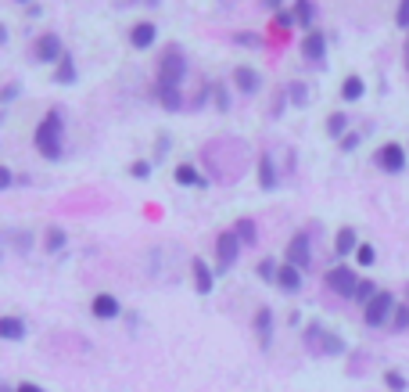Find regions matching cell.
Listing matches in <instances>:
<instances>
[{
  "label": "cell",
  "mask_w": 409,
  "mask_h": 392,
  "mask_svg": "<svg viewBox=\"0 0 409 392\" xmlns=\"http://www.w3.org/2000/svg\"><path fill=\"white\" fill-rule=\"evenodd\" d=\"M65 137H69V122H65V108L51 105L40 115L36 130H33V148L40 158L47 162H61L65 158Z\"/></svg>",
  "instance_id": "6da1fadb"
},
{
  "label": "cell",
  "mask_w": 409,
  "mask_h": 392,
  "mask_svg": "<svg viewBox=\"0 0 409 392\" xmlns=\"http://www.w3.org/2000/svg\"><path fill=\"white\" fill-rule=\"evenodd\" d=\"M258 4H262V8L269 11V15H276V11H284V8H287L284 0H258Z\"/></svg>",
  "instance_id": "bcb514c9"
},
{
  "label": "cell",
  "mask_w": 409,
  "mask_h": 392,
  "mask_svg": "<svg viewBox=\"0 0 409 392\" xmlns=\"http://www.w3.org/2000/svg\"><path fill=\"white\" fill-rule=\"evenodd\" d=\"M406 148H402V144H395V140H387V144H381V148H377V155H374V162H377V166L384 170V173H402L406 170Z\"/></svg>",
  "instance_id": "8fae6325"
},
{
  "label": "cell",
  "mask_w": 409,
  "mask_h": 392,
  "mask_svg": "<svg viewBox=\"0 0 409 392\" xmlns=\"http://www.w3.org/2000/svg\"><path fill=\"white\" fill-rule=\"evenodd\" d=\"M241 249H244V245L237 241L233 231H219V234H215V274H230L237 266V259H241Z\"/></svg>",
  "instance_id": "5b68a950"
},
{
  "label": "cell",
  "mask_w": 409,
  "mask_h": 392,
  "mask_svg": "<svg viewBox=\"0 0 409 392\" xmlns=\"http://www.w3.org/2000/svg\"><path fill=\"white\" fill-rule=\"evenodd\" d=\"M18 94H22V83H18V79H8V83L0 87V108L15 105V101H18Z\"/></svg>",
  "instance_id": "e575fe53"
},
{
  "label": "cell",
  "mask_w": 409,
  "mask_h": 392,
  "mask_svg": "<svg viewBox=\"0 0 409 392\" xmlns=\"http://www.w3.org/2000/svg\"><path fill=\"white\" fill-rule=\"evenodd\" d=\"M29 54H33V61L36 65H58V61L69 54V47H65V40H61V33H54V29H47V33H40L36 40H33V47H29Z\"/></svg>",
  "instance_id": "277c9868"
},
{
  "label": "cell",
  "mask_w": 409,
  "mask_h": 392,
  "mask_svg": "<svg viewBox=\"0 0 409 392\" xmlns=\"http://www.w3.org/2000/svg\"><path fill=\"white\" fill-rule=\"evenodd\" d=\"M359 144H362V133H356V130H349V133H344V137L337 140V148H341L344 155H352V152L359 148Z\"/></svg>",
  "instance_id": "ab89813d"
},
{
  "label": "cell",
  "mask_w": 409,
  "mask_h": 392,
  "mask_svg": "<svg viewBox=\"0 0 409 392\" xmlns=\"http://www.w3.org/2000/svg\"><path fill=\"white\" fill-rule=\"evenodd\" d=\"M129 47L133 51H151L158 44V22H151V18H140L137 26H129Z\"/></svg>",
  "instance_id": "4fadbf2b"
},
{
  "label": "cell",
  "mask_w": 409,
  "mask_h": 392,
  "mask_svg": "<svg viewBox=\"0 0 409 392\" xmlns=\"http://www.w3.org/2000/svg\"><path fill=\"white\" fill-rule=\"evenodd\" d=\"M187 97L183 87H165V83H155V101H158V108H165L169 115H176V112H187Z\"/></svg>",
  "instance_id": "9a60e30c"
},
{
  "label": "cell",
  "mask_w": 409,
  "mask_h": 392,
  "mask_svg": "<svg viewBox=\"0 0 409 392\" xmlns=\"http://www.w3.org/2000/svg\"><path fill=\"white\" fill-rule=\"evenodd\" d=\"M374 259H377V249H374L370 241H362L359 249H356V263L359 266H374Z\"/></svg>",
  "instance_id": "74e56055"
},
{
  "label": "cell",
  "mask_w": 409,
  "mask_h": 392,
  "mask_svg": "<svg viewBox=\"0 0 409 392\" xmlns=\"http://www.w3.org/2000/svg\"><path fill=\"white\" fill-rule=\"evenodd\" d=\"M15 249H18V252H29V249H33V234H29V231L15 234Z\"/></svg>",
  "instance_id": "f6af8a7d"
},
{
  "label": "cell",
  "mask_w": 409,
  "mask_h": 392,
  "mask_svg": "<svg viewBox=\"0 0 409 392\" xmlns=\"http://www.w3.org/2000/svg\"><path fill=\"white\" fill-rule=\"evenodd\" d=\"M287 108H291V101H287V90L280 87V90L273 94V105H269V119H280V115H284Z\"/></svg>",
  "instance_id": "d590c367"
},
{
  "label": "cell",
  "mask_w": 409,
  "mask_h": 392,
  "mask_svg": "<svg viewBox=\"0 0 409 392\" xmlns=\"http://www.w3.org/2000/svg\"><path fill=\"white\" fill-rule=\"evenodd\" d=\"M233 44H237V47H244V51H262V47H266V40L258 36V33H248V29H244V33H233Z\"/></svg>",
  "instance_id": "d6a6232c"
},
{
  "label": "cell",
  "mask_w": 409,
  "mask_h": 392,
  "mask_svg": "<svg viewBox=\"0 0 409 392\" xmlns=\"http://www.w3.org/2000/svg\"><path fill=\"white\" fill-rule=\"evenodd\" d=\"M392 327H395V332H406V327H409V306H395V313H392Z\"/></svg>",
  "instance_id": "b9f144b4"
},
{
  "label": "cell",
  "mask_w": 409,
  "mask_h": 392,
  "mask_svg": "<svg viewBox=\"0 0 409 392\" xmlns=\"http://www.w3.org/2000/svg\"><path fill=\"white\" fill-rule=\"evenodd\" d=\"M284 90H287L291 108H309L312 105V90H309V83H301V79H291Z\"/></svg>",
  "instance_id": "cb8c5ba5"
},
{
  "label": "cell",
  "mask_w": 409,
  "mask_h": 392,
  "mask_svg": "<svg viewBox=\"0 0 409 392\" xmlns=\"http://www.w3.org/2000/svg\"><path fill=\"white\" fill-rule=\"evenodd\" d=\"M344 133H349V115H344V112H331L327 115V137L341 140Z\"/></svg>",
  "instance_id": "f546056e"
},
{
  "label": "cell",
  "mask_w": 409,
  "mask_h": 392,
  "mask_svg": "<svg viewBox=\"0 0 409 392\" xmlns=\"http://www.w3.org/2000/svg\"><path fill=\"white\" fill-rule=\"evenodd\" d=\"M15 392H43V389H40V385H33V382H22Z\"/></svg>",
  "instance_id": "681fc988"
},
{
  "label": "cell",
  "mask_w": 409,
  "mask_h": 392,
  "mask_svg": "<svg viewBox=\"0 0 409 392\" xmlns=\"http://www.w3.org/2000/svg\"><path fill=\"white\" fill-rule=\"evenodd\" d=\"M255 180H258V188H262V191H276L280 188V170H276L273 152H258V158H255Z\"/></svg>",
  "instance_id": "7c38bea8"
},
{
  "label": "cell",
  "mask_w": 409,
  "mask_h": 392,
  "mask_svg": "<svg viewBox=\"0 0 409 392\" xmlns=\"http://www.w3.org/2000/svg\"><path fill=\"white\" fill-rule=\"evenodd\" d=\"M276 288H280V292H287V295H298V292H301V270H298V266H291V263H280Z\"/></svg>",
  "instance_id": "44dd1931"
},
{
  "label": "cell",
  "mask_w": 409,
  "mask_h": 392,
  "mask_svg": "<svg viewBox=\"0 0 409 392\" xmlns=\"http://www.w3.org/2000/svg\"><path fill=\"white\" fill-rule=\"evenodd\" d=\"M126 173L133 177V180H151V173H155V162H151V158H133L126 166Z\"/></svg>",
  "instance_id": "4dcf8cb0"
},
{
  "label": "cell",
  "mask_w": 409,
  "mask_h": 392,
  "mask_svg": "<svg viewBox=\"0 0 409 392\" xmlns=\"http://www.w3.org/2000/svg\"><path fill=\"white\" fill-rule=\"evenodd\" d=\"M212 105H215V112H223V115L233 108V94H230L226 83H212Z\"/></svg>",
  "instance_id": "f1b7e54d"
},
{
  "label": "cell",
  "mask_w": 409,
  "mask_h": 392,
  "mask_svg": "<svg viewBox=\"0 0 409 392\" xmlns=\"http://www.w3.org/2000/svg\"><path fill=\"white\" fill-rule=\"evenodd\" d=\"M140 4H144V0H115L119 11H126V8H140Z\"/></svg>",
  "instance_id": "7dc6e473"
},
{
  "label": "cell",
  "mask_w": 409,
  "mask_h": 392,
  "mask_svg": "<svg viewBox=\"0 0 409 392\" xmlns=\"http://www.w3.org/2000/svg\"><path fill=\"white\" fill-rule=\"evenodd\" d=\"M230 231L237 234V241H241V245H255V241H258V223H255L251 216H237Z\"/></svg>",
  "instance_id": "484cf974"
},
{
  "label": "cell",
  "mask_w": 409,
  "mask_h": 392,
  "mask_svg": "<svg viewBox=\"0 0 409 392\" xmlns=\"http://www.w3.org/2000/svg\"><path fill=\"white\" fill-rule=\"evenodd\" d=\"M190 76V61H187V51L183 44H176V40H169L165 51L158 54L155 61V83H165V87H183Z\"/></svg>",
  "instance_id": "7a4b0ae2"
},
{
  "label": "cell",
  "mask_w": 409,
  "mask_h": 392,
  "mask_svg": "<svg viewBox=\"0 0 409 392\" xmlns=\"http://www.w3.org/2000/svg\"><path fill=\"white\" fill-rule=\"evenodd\" d=\"M172 180H176L180 188H190V191H208V183H212L194 162H176V166H172Z\"/></svg>",
  "instance_id": "5bb4252c"
},
{
  "label": "cell",
  "mask_w": 409,
  "mask_h": 392,
  "mask_svg": "<svg viewBox=\"0 0 409 392\" xmlns=\"http://www.w3.org/2000/svg\"><path fill=\"white\" fill-rule=\"evenodd\" d=\"M306 349L309 353H316V357H341L344 353V338L341 335H334L327 324H319V320H309V327H306Z\"/></svg>",
  "instance_id": "3957f363"
},
{
  "label": "cell",
  "mask_w": 409,
  "mask_h": 392,
  "mask_svg": "<svg viewBox=\"0 0 409 392\" xmlns=\"http://www.w3.org/2000/svg\"><path fill=\"white\" fill-rule=\"evenodd\" d=\"M284 263L298 266L301 274H306L309 266H312V238H309V231H298V234H291L287 249H284Z\"/></svg>",
  "instance_id": "52a82bcc"
},
{
  "label": "cell",
  "mask_w": 409,
  "mask_h": 392,
  "mask_svg": "<svg viewBox=\"0 0 409 392\" xmlns=\"http://www.w3.org/2000/svg\"><path fill=\"white\" fill-rule=\"evenodd\" d=\"M395 26L409 29V0H399V11H395Z\"/></svg>",
  "instance_id": "ee69618b"
},
{
  "label": "cell",
  "mask_w": 409,
  "mask_h": 392,
  "mask_svg": "<svg viewBox=\"0 0 409 392\" xmlns=\"http://www.w3.org/2000/svg\"><path fill=\"white\" fill-rule=\"evenodd\" d=\"M381 292V288L370 281V277H359V284H356V295H352V302H359V306H366V302H370L374 295Z\"/></svg>",
  "instance_id": "1f68e13d"
},
{
  "label": "cell",
  "mask_w": 409,
  "mask_h": 392,
  "mask_svg": "<svg viewBox=\"0 0 409 392\" xmlns=\"http://www.w3.org/2000/svg\"><path fill=\"white\" fill-rule=\"evenodd\" d=\"M15 183H18L15 170H11V166H4V162H0V191H11Z\"/></svg>",
  "instance_id": "7bdbcfd3"
},
{
  "label": "cell",
  "mask_w": 409,
  "mask_h": 392,
  "mask_svg": "<svg viewBox=\"0 0 409 392\" xmlns=\"http://www.w3.org/2000/svg\"><path fill=\"white\" fill-rule=\"evenodd\" d=\"M392 313H395V295L392 292H381L362 306V324L366 327H381V324H392Z\"/></svg>",
  "instance_id": "8992f818"
},
{
  "label": "cell",
  "mask_w": 409,
  "mask_h": 392,
  "mask_svg": "<svg viewBox=\"0 0 409 392\" xmlns=\"http://www.w3.org/2000/svg\"><path fill=\"white\" fill-rule=\"evenodd\" d=\"M190 281H194V292H198V295H212V288H215V266H208L205 259H194L190 263Z\"/></svg>",
  "instance_id": "ac0fdd59"
},
{
  "label": "cell",
  "mask_w": 409,
  "mask_h": 392,
  "mask_svg": "<svg viewBox=\"0 0 409 392\" xmlns=\"http://www.w3.org/2000/svg\"><path fill=\"white\" fill-rule=\"evenodd\" d=\"M406 61H409V40H406Z\"/></svg>",
  "instance_id": "db71d44e"
},
{
  "label": "cell",
  "mask_w": 409,
  "mask_h": 392,
  "mask_svg": "<svg viewBox=\"0 0 409 392\" xmlns=\"http://www.w3.org/2000/svg\"><path fill=\"white\" fill-rule=\"evenodd\" d=\"M29 335V327L22 317H0V342H22Z\"/></svg>",
  "instance_id": "603a6c76"
},
{
  "label": "cell",
  "mask_w": 409,
  "mask_h": 392,
  "mask_svg": "<svg viewBox=\"0 0 409 392\" xmlns=\"http://www.w3.org/2000/svg\"><path fill=\"white\" fill-rule=\"evenodd\" d=\"M26 15H29V18H40V15H43V4H36V0H33V4L26 8Z\"/></svg>",
  "instance_id": "c3c4849f"
},
{
  "label": "cell",
  "mask_w": 409,
  "mask_h": 392,
  "mask_svg": "<svg viewBox=\"0 0 409 392\" xmlns=\"http://www.w3.org/2000/svg\"><path fill=\"white\" fill-rule=\"evenodd\" d=\"M291 11H294V22H298L301 33L316 29V0H294Z\"/></svg>",
  "instance_id": "7402d4cb"
},
{
  "label": "cell",
  "mask_w": 409,
  "mask_h": 392,
  "mask_svg": "<svg viewBox=\"0 0 409 392\" xmlns=\"http://www.w3.org/2000/svg\"><path fill=\"white\" fill-rule=\"evenodd\" d=\"M366 94V79L362 76H344V83H341V101H349V105H352V101H359Z\"/></svg>",
  "instance_id": "4316f807"
},
{
  "label": "cell",
  "mask_w": 409,
  "mask_h": 392,
  "mask_svg": "<svg viewBox=\"0 0 409 392\" xmlns=\"http://www.w3.org/2000/svg\"><path fill=\"white\" fill-rule=\"evenodd\" d=\"M384 385L387 389H392V392H406V375H402V370H384Z\"/></svg>",
  "instance_id": "f35d334b"
},
{
  "label": "cell",
  "mask_w": 409,
  "mask_h": 392,
  "mask_svg": "<svg viewBox=\"0 0 409 392\" xmlns=\"http://www.w3.org/2000/svg\"><path fill=\"white\" fill-rule=\"evenodd\" d=\"M255 274H258V281H266V284H276V274H280V263L266 256L262 263H258V266H255Z\"/></svg>",
  "instance_id": "836d02e7"
},
{
  "label": "cell",
  "mask_w": 409,
  "mask_h": 392,
  "mask_svg": "<svg viewBox=\"0 0 409 392\" xmlns=\"http://www.w3.org/2000/svg\"><path fill=\"white\" fill-rule=\"evenodd\" d=\"M0 259H4V252H0Z\"/></svg>",
  "instance_id": "11a10c76"
},
{
  "label": "cell",
  "mask_w": 409,
  "mask_h": 392,
  "mask_svg": "<svg viewBox=\"0 0 409 392\" xmlns=\"http://www.w3.org/2000/svg\"><path fill=\"white\" fill-rule=\"evenodd\" d=\"M15 4H22V8H29V4H33V0H15Z\"/></svg>",
  "instance_id": "f5cc1de1"
},
{
  "label": "cell",
  "mask_w": 409,
  "mask_h": 392,
  "mask_svg": "<svg viewBox=\"0 0 409 392\" xmlns=\"http://www.w3.org/2000/svg\"><path fill=\"white\" fill-rule=\"evenodd\" d=\"M65 245H69V234H65V227H47V231H43V252H47V256L65 252Z\"/></svg>",
  "instance_id": "d4e9b609"
},
{
  "label": "cell",
  "mask_w": 409,
  "mask_h": 392,
  "mask_svg": "<svg viewBox=\"0 0 409 392\" xmlns=\"http://www.w3.org/2000/svg\"><path fill=\"white\" fill-rule=\"evenodd\" d=\"M90 313H94L97 320H115V317L122 313V302H119V295H112V292H97V295L90 299Z\"/></svg>",
  "instance_id": "e0dca14e"
},
{
  "label": "cell",
  "mask_w": 409,
  "mask_h": 392,
  "mask_svg": "<svg viewBox=\"0 0 409 392\" xmlns=\"http://www.w3.org/2000/svg\"><path fill=\"white\" fill-rule=\"evenodd\" d=\"M298 51H301V58H306L309 65L323 69V65H327V33H323V29H309L306 36H301Z\"/></svg>",
  "instance_id": "30bf717a"
},
{
  "label": "cell",
  "mask_w": 409,
  "mask_h": 392,
  "mask_svg": "<svg viewBox=\"0 0 409 392\" xmlns=\"http://www.w3.org/2000/svg\"><path fill=\"white\" fill-rule=\"evenodd\" d=\"M169 148H172V137H169V133H158V140H155V158H151V162H155V166H158V162H165Z\"/></svg>",
  "instance_id": "60d3db41"
},
{
  "label": "cell",
  "mask_w": 409,
  "mask_h": 392,
  "mask_svg": "<svg viewBox=\"0 0 409 392\" xmlns=\"http://www.w3.org/2000/svg\"><path fill=\"white\" fill-rule=\"evenodd\" d=\"M323 284H327L334 295H341V299H352V295H356V284H359V277H356L352 266L337 263V266H331V270L323 274Z\"/></svg>",
  "instance_id": "ba28073f"
},
{
  "label": "cell",
  "mask_w": 409,
  "mask_h": 392,
  "mask_svg": "<svg viewBox=\"0 0 409 392\" xmlns=\"http://www.w3.org/2000/svg\"><path fill=\"white\" fill-rule=\"evenodd\" d=\"M273 26H276V29H284V33H287V29H298V22H294V11H291V8L276 11V15H273Z\"/></svg>",
  "instance_id": "8d00e7d4"
},
{
  "label": "cell",
  "mask_w": 409,
  "mask_h": 392,
  "mask_svg": "<svg viewBox=\"0 0 409 392\" xmlns=\"http://www.w3.org/2000/svg\"><path fill=\"white\" fill-rule=\"evenodd\" d=\"M51 79H54L58 87H76V83H79V61H76L72 51L65 54V58L58 61V65L51 69Z\"/></svg>",
  "instance_id": "2e32d148"
},
{
  "label": "cell",
  "mask_w": 409,
  "mask_h": 392,
  "mask_svg": "<svg viewBox=\"0 0 409 392\" xmlns=\"http://www.w3.org/2000/svg\"><path fill=\"white\" fill-rule=\"evenodd\" d=\"M251 327H255V335H258V345L269 349V345H273V327H276L273 309H269V306H258V309H255V320H251Z\"/></svg>",
  "instance_id": "d6986e66"
},
{
  "label": "cell",
  "mask_w": 409,
  "mask_h": 392,
  "mask_svg": "<svg viewBox=\"0 0 409 392\" xmlns=\"http://www.w3.org/2000/svg\"><path fill=\"white\" fill-rule=\"evenodd\" d=\"M359 234H356V227H341V231L334 234V256L337 259H344V256H356V249H359Z\"/></svg>",
  "instance_id": "ffe728a7"
},
{
  "label": "cell",
  "mask_w": 409,
  "mask_h": 392,
  "mask_svg": "<svg viewBox=\"0 0 409 392\" xmlns=\"http://www.w3.org/2000/svg\"><path fill=\"white\" fill-rule=\"evenodd\" d=\"M208 105H212V83H201L198 90L187 97V112H205Z\"/></svg>",
  "instance_id": "83f0119b"
},
{
  "label": "cell",
  "mask_w": 409,
  "mask_h": 392,
  "mask_svg": "<svg viewBox=\"0 0 409 392\" xmlns=\"http://www.w3.org/2000/svg\"><path fill=\"white\" fill-rule=\"evenodd\" d=\"M230 87L241 97H258V94H262V72H258L255 65H233Z\"/></svg>",
  "instance_id": "9c48e42d"
},
{
  "label": "cell",
  "mask_w": 409,
  "mask_h": 392,
  "mask_svg": "<svg viewBox=\"0 0 409 392\" xmlns=\"http://www.w3.org/2000/svg\"><path fill=\"white\" fill-rule=\"evenodd\" d=\"M0 47H8V26L0 22Z\"/></svg>",
  "instance_id": "f907efd6"
},
{
  "label": "cell",
  "mask_w": 409,
  "mask_h": 392,
  "mask_svg": "<svg viewBox=\"0 0 409 392\" xmlns=\"http://www.w3.org/2000/svg\"><path fill=\"white\" fill-rule=\"evenodd\" d=\"M144 8H162V0H144Z\"/></svg>",
  "instance_id": "816d5d0a"
}]
</instances>
